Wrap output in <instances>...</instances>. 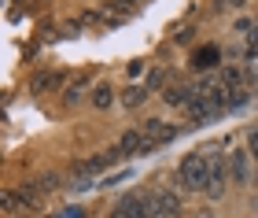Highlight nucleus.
<instances>
[{
  "label": "nucleus",
  "mask_w": 258,
  "mask_h": 218,
  "mask_svg": "<svg viewBox=\"0 0 258 218\" xmlns=\"http://www.w3.org/2000/svg\"><path fill=\"white\" fill-rule=\"evenodd\" d=\"M177 185L188 189V192H207L210 185V163H207V152H188L177 167Z\"/></svg>",
  "instance_id": "f257e3e1"
},
{
  "label": "nucleus",
  "mask_w": 258,
  "mask_h": 218,
  "mask_svg": "<svg viewBox=\"0 0 258 218\" xmlns=\"http://www.w3.org/2000/svg\"><path fill=\"white\" fill-rule=\"evenodd\" d=\"M207 163H210L207 196H210V200H221V196L229 192V159L221 155V148H207Z\"/></svg>",
  "instance_id": "f03ea898"
},
{
  "label": "nucleus",
  "mask_w": 258,
  "mask_h": 218,
  "mask_svg": "<svg viewBox=\"0 0 258 218\" xmlns=\"http://www.w3.org/2000/svg\"><path fill=\"white\" fill-rule=\"evenodd\" d=\"M114 152H118V159H133V155H151L155 144H151L140 130H125L118 137V144H114Z\"/></svg>",
  "instance_id": "7ed1b4c3"
},
{
  "label": "nucleus",
  "mask_w": 258,
  "mask_h": 218,
  "mask_svg": "<svg viewBox=\"0 0 258 218\" xmlns=\"http://www.w3.org/2000/svg\"><path fill=\"white\" fill-rule=\"evenodd\" d=\"M177 214H181V196L173 189L151 192V218H177Z\"/></svg>",
  "instance_id": "20e7f679"
},
{
  "label": "nucleus",
  "mask_w": 258,
  "mask_h": 218,
  "mask_svg": "<svg viewBox=\"0 0 258 218\" xmlns=\"http://www.w3.org/2000/svg\"><path fill=\"white\" fill-rule=\"evenodd\" d=\"M229 178L236 181V185H254V170H251V152H247V148H232Z\"/></svg>",
  "instance_id": "39448f33"
},
{
  "label": "nucleus",
  "mask_w": 258,
  "mask_h": 218,
  "mask_svg": "<svg viewBox=\"0 0 258 218\" xmlns=\"http://www.w3.org/2000/svg\"><path fill=\"white\" fill-rule=\"evenodd\" d=\"M140 133L159 148V144H170L173 137H177V126H170V122H162V119H148L144 126H140Z\"/></svg>",
  "instance_id": "423d86ee"
},
{
  "label": "nucleus",
  "mask_w": 258,
  "mask_h": 218,
  "mask_svg": "<svg viewBox=\"0 0 258 218\" xmlns=\"http://www.w3.org/2000/svg\"><path fill=\"white\" fill-rule=\"evenodd\" d=\"M125 218H151V196H140V192H129V196L118 200V207Z\"/></svg>",
  "instance_id": "0eeeda50"
},
{
  "label": "nucleus",
  "mask_w": 258,
  "mask_h": 218,
  "mask_svg": "<svg viewBox=\"0 0 258 218\" xmlns=\"http://www.w3.org/2000/svg\"><path fill=\"white\" fill-rule=\"evenodd\" d=\"M196 93H199L196 85H170L166 89V104L170 107H188L192 100H196Z\"/></svg>",
  "instance_id": "6e6552de"
},
{
  "label": "nucleus",
  "mask_w": 258,
  "mask_h": 218,
  "mask_svg": "<svg viewBox=\"0 0 258 218\" xmlns=\"http://www.w3.org/2000/svg\"><path fill=\"white\" fill-rule=\"evenodd\" d=\"M63 85V74L59 71H41L37 78H33V82H30V93H48V89H59Z\"/></svg>",
  "instance_id": "1a4fd4ad"
},
{
  "label": "nucleus",
  "mask_w": 258,
  "mask_h": 218,
  "mask_svg": "<svg viewBox=\"0 0 258 218\" xmlns=\"http://www.w3.org/2000/svg\"><path fill=\"white\" fill-rule=\"evenodd\" d=\"M148 100V85H129L122 93V107H140Z\"/></svg>",
  "instance_id": "9d476101"
},
{
  "label": "nucleus",
  "mask_w": 258,
  "mask_h": 218,
  "mask_svg": "<svg viewBox=\"0 0 258 218\" xmlns=\"http://www.w3.org/2000/svg\"><path fill=\"white\" fill-rule=\"evenodd\" d=\"M92 104H96L100 111H107L114 104V89L111 85H96V89H92Z\"/></svg>",
  "instance_id": "9b49d317"
},
{
  "label": "nucleus",
  "mask_w": 258,
  "mask_h": 218,
  "mask_svg": "<svg viewBox=\"0 0 258 218\" xmlns=\"http://www.w3.org/2000/svg\"><path fill=\"white\" fill-rule=\"evenodd\" d=\"M196 67H199V71L218 67V48H214V44H210V48H203V52H196Z\"/></svg>",
  "instance_id": "f8f14e48"
},
{
  "label": "nucleus",
  "mask_w": 258,
  "mask_h": 218,
  "mask_svg": "<svg viewBox=\"0 0 258 218\" xmlns=\"http://www.w3.org/2000/svg\"><path fill=\"white\" fill-rule=\"evenodd\" d=\"M85 93H89V78H78V82L67 89V104H78V100L85 96Z\"/></svg>",
  "instance_id": "ddd939ff"
},
{
  "label": "nucleus",
  "mask_w": 258,
  "mask_h": 218,
  "mask_svg": "<svg viewBox=\"0 0 258 218\" xmlns=\"http://www.w3.org/2000/svg\"><path fill=\"white\" fill-rule=\"evenodd\" d=\"M247 152H251V159H258V126L247 133Z\"/></svg>",
  "instance_id": "4468645a"
},
{
  "label": "nucleus",
  "mask_w": 258,
  "mask_h": 218,
  "mask_svg": "<svg viewBox=\"0 0 258 218\" xmlns=\"http://www.w3.org/2000/svg\"><path fill=\"white\" fill-rule=\"evenodd\" d=\"M159 82H162V71H151V74H148V82H144V85H148V93H151V89H159Z\"/></svg>",
  "instance_id": "2eb2a0df"
},
{
  "label": "nucleus",
  "mask_w": 258,
  "mask_h": 218,
  "mask_svg": "<svg viewBox=\"0 0 258 218\" xmlns=\"http://www.w3.org/2000/svg\"><path fill=\"white\" fill-rule=\"evenodd\" d=\"M55 218H85V211H81V207H67L63 214H55Z\"/></svg>",
  "instance_id": "dca6fc26"
},
{
  "label": "nucleus",
  "mask_w": 258,
  "mask_h": 218,
  "mask_svg": "<svg viewBox=\"0 0 258 218\" xmlns=\"http://www.w3.org/2000/svg\"><path fill=\"white\" fill-rule=\"evenodd\" d=\"M196 218H218V214H214V211H199Z\"/></svg>",
  "instance_id": "f3484780"
},
{
  "label": "nucleus",
  "mask_w": 258,
  "mask_h": 218,
  "mask_svg": "<svg viewBox=\"0 0 258 218\" xmlns=\"http://www.w3.org/2000/svg\"><path fill=\"white\" fill-rule=\"evenodd\" d=\"M111 218H125V214H122V211H111Z\"/></svg>",
  "instance_id": "a211bd4d"
}]
</instances>
